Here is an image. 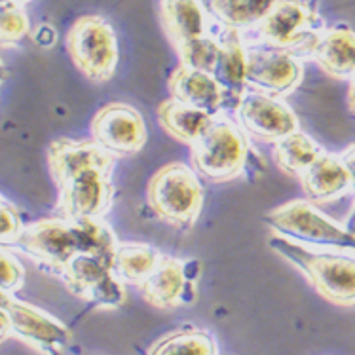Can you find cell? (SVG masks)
<instances>
[{
    "label": "cell",
    "instance_id": "30",
    "mask_svg": "<svg viewBox=\"0 0 355 355\" xmlns=\"http://www.w3.org/2000/svg\"><path fill=\"white\" fill-rule=\"evenodd\" d=\"M33 40H35V44H38V46H42V48H50V46H53L55 40H58V33H55V29H53L51 25L42 23V25L33 33Z\"/></svg>",
    "mask_w": 355,
    "mask_h": 355
},
{
    "label": "cell",
    "instance_id": "15",
    "mask_svg": "<svg viewBox=\"0 0 355 355\" xmlns=\"http://www.w3.org/2000/svg\"><path fill=\"white\" fill-rule=\"evenodd\" d=\"M159 17L179 58L215 37L213 17L202 0H159Z\"/></svg>",
    "mask_w": 355,
    "mask_h": 355
},
{
    "label": "cell",
    "instance_id": "2",
    "mask_svg": "<svg viewBox=\"0 0 355 355\" xmlns=\"http://www.w3.org/2000/svg\"><path fill=\"white\" fill-rule=\"evenodd\" d=\"M253 156L245 131L228 116H215L209 130L190 146L194 171L211 182L238 179L251 167Z\"/></svg>",
    "mask_w": 355,
    "mask_h": 355
},
{
    "label": "cell",
    "instance_id": "19",
    "mask_svg": "<svg viewBox=\"0 0 355 355\" xmlns=\"http://www.w3.org/2000/svg\"><path fill=\"white\" fill-rule=\"evenodd\" d=\"M308 202L329 203L354 192L352 177L340 156L323 153L298 177Z\"/></svg>",
    "mask_w": 355,
    "mask_h": 355
},
{
    "label": "cell",
    "instance_id": "29",
    "mask_svg": "<svg viewBox=\"0 0 355 355\" xmlns=\"http://www.w3.org/2000/svg\"><path fill=\"white\" fill-rule=\"evenodd\" d=\"M25 223L21 213L10 202L0 203V245H15V241L21 236Z\"/></svg>",
    "mask_w": 355,
    "mask_h": 355
},
{
    "label": "cell",
    "instance_id": "25",
    "mask_svg": "<svg viewBox=\"0 0 355 355\" xmlns=\"http://www.w3.org/2000/svg\"><path fill=\"white\" fill-rule=\"evenodd\" d=\"M71 223L78 236L80 253L97 257L112 266L120 241H118L116 232L105 223V218H80Z\"/></svg>",
    "mask_w": 355,
    "mask_h": 355
},
{
    "label": "cell",
    "instance_id": "13",
    "mask_svg": "<svg viewBox=\"0 0 355 355\" xmlns=\"http://www.w3.org/2000/svg\"><path fill=\"white\" fill-rule=\"evenodd\" d=\"M202 264L162 254L158 266L139 289L146 302L154 308L169 310L196 300L198 279Z\"/></svg>",
    "mask_w": 355,
    "mask_h": 355
},
{
    "label": "cell",
    "instance_id": "34",
    "mask_svg": "<svg viewBox=\"0 0 355 355\" xmlns=\"http://www.w3.org/2000/svg\"><path fill=\"white\" fill-rule=\"evenodd\" d=\"M6 78H8V67L6 63L0 59V86H2V82H4Z\"/></svg>",
    "mask_w": 355,
    "mask_h": 355
},
{
    "label": "cell",
    "instance_id": "32",
    "mask_svg": "<svg viewBox=\"0 0 355 355\" xmlns=\"http://www.w3.org/2000/svg\"><path fill=\"white\" fill-rule=\"evenodd\" d=\"M12 334V329H10V318L4 308H0V342H4Z\"/></svg>",
    "mask_w": 355,
    "mask_h": 355
},
{
    "label": "cell",
    "instance_id": "1",
    "mask_svg": "<svg viewBox=\"0 0 355 355\" xmlns=\"http://www.w3.org/2000/svg\"><path fill=\"white\" fill-rule=\"evenodd\" d=\"M268 245L310 282L319 297L336 306H355V254L315 251L276 234Z\"/></svg>",
    "mask_w": 355,
    "mask_h": 355
},
{
    "label": "cell",
    "instance_id": "9",
    "mask_svg": "<svg viewBox=\"0 0 355 355\" xmlns=\"http://www.w3.org/2000/svg\"><path fill=\"white\" fill-rule=\"evenodd\" d=\"M92 135L114 158H128L146 145V123L143 114L128 103L114 101L95 112Z\"/></svg>",
    "mask_w": 355,
    "mask_h": 355
},
{
    "label": "cell",
    "instance_id": "20",
    "mask_svg": "<svg viewBox=\"0 0 355 355\" xmlns=\"http://www.w3.org/2000/svg\"><path fill=\"white\" fill-rule=\"evenodd\" d=\"M167 86L173 99L189 105L192 109L203 110L213 116H218V112L225 109L223 89L215 76L209 73L179 65L167 80Z\"/></svg>",
    "mask_w": 355,
    "mask_h": 355
},
{
    "label": "cell",
    "instance_id": "18",
    "mask_svg": "<svg viewBox=\"0 0 355 355\" xmlns=\"http://www.w3.org/2000/svg\"><path fill=\"white\" fill-rule=\"evenodd\" d=\"M321 71L336 80L355 78V31L344 23L327 27L310 51Z\"/></svg>",
    "mask_w": 355,
    "mask_h": 355
},
{
    "label": "cell",
    "instance_id": "14",
    "mask_svg": "<svg viewBox=\"0 0 355 355\" xmlns=\"http://www.w3.org/2000/svg\"><path fill=\"white\" fill-rule=\"evenodd\" d=\"M238 123L247 135L262 143H279L300 131V122L287 103L272 95L249 89L239 103Z\"/></svg>",
    "mask_w": 355,
    "mask_h": 355
},
{
    "label": "cell",
    "instance_id": "5",
    "mask_svg": "<svg viewBox=\"0 0 355 355\" xmlns=\"http://www.w3.org/2000/svg\"><path fill=\"white\" fill-rule=\"evenodd\" d=\"M327 29L325 19L310 0H279L266 19L251 31L254 40L247 46H268L310 58L313 44Z\"/></svg>",
    "mask_w": 355,
    "mask_h": 355
},
{
    "label": "cell",
    "instance_id": "7",
    "mask_svg": "<svg viewBox=\"0 0 355 355\" xmlns=\"http://www.w3.org/2000/svg\"><path fill=\"white\" fill-rule=\"evenodd\" d=\"M302 58L268 46H247V86L253 92L283 99L302 84Z\"/></svg>",
    "mask_w": 355,
    "mask_h": 355
},
{
    "label": "cell",
    "instance_id": "21",
    "mask_svg": "<svg viewBox=\"0 0 355 355\" xmlns=\"http://www.w3.org/2000/svg\"><path fill=\"white\" fill-rule=\"evenodd\" d=\"M277 2L279 0H205V8L223 29L245 37L266 19Z\"/></svg>",
    "mask_w": 355,
    "mask_h": 355
},
{
    "label": "cell",
    "instance_id": "27",
    "mask_svg": "<svg viewBox=\"0 0 355 355\" xmlns=\"http://www.w3.org/2000/svg\"><path fill=\"white\" fill-rule=\"evenodd\" d=\"M31 33L25 8L12 2H0V46H15Z\"/></svg>",
    "mask_w": 355,
    "mask_h": 355
},
{
    "label": "cell",
    "instance_id": "11",
    "mask_svg": "<svg viewBox=\"0 0 355 355\" xmlns=\"http://www.w3.org/2000/svg\"><path fill=\"white\" fill-rule=\"evenodd\" d=\"M61 277L73 295L101 310H116L128 297L125 285L112 272V266L92 254H76Z\"/></svg>",
    "mask_w": 355,
    "mask_h": 355
},
{
    "label": "cell",
    "instance_id": "38",
    "mask_svg": "<svg viewBox=\"0 0 355 355\" xmlns=\"http://www.w3.org/2000/svg\"><path fill=\"white\" fill-rule=\"evenodd\" d=\"M2 202H4V198H2V196H0V203H2Z\"/></svg>",
    "mask_w": 355,
    "mask_h": 355
},
{
    "label": "cell",
    "instance_id": "6",
    "mask_svg": "<svg viewBox=\"0 0 355 355\" xmlns=\"http://www.w3.org/2000/svg\"><path fill=\"white\" fill-rule=\"evenodd\" d=\"M67 51L80 73L95 84L116 73L120 48L114 27L101 15H82L67 33Z\"/></svg>",
    "mask_w": 355,
    "mask_h": 355
},
{
    "label": "cell",
    "instance_id": "4",
    "mask_svg": "<svg viewBox=\"0 0 355 355\" xmlns=\"http://www.w3.org/2000/svg\"><path fill=\"white\" fill-rule=\"evenodd\" d=\"M266 225L279 238L321 251L355 254V234L338 225L308 200H291L266 215Z\"/></svg>",
    "mask_w": 355,
    "mask_h": 355
},
{
    "label": "cell",
    "instance_id": "36",
    "mask_svg": "<svg viewBox=\"0 0 355 355\" xmlns=\"http://www.w3.org/2000/svg\"><path fill=\"white\" fill-rule=\"evenodd\" d=\"M14 297V295H8V293H4V291H0V308H4V306L8 304V300Z\"/></svg>",
    "mask_w": 355,
    "mask_h": 355
},
{
    "label": "cell",
    "instance_id": "8",
    "mask_svg": "<svg viewBox=\"0 0 355 355\" xmlns=\"http://www.w3.org/2000/svg\"><path fill=\"white\" fill-rule=\"evenodd\" d=\"M15 247L59 276L67 264L80 254L78 236L73 223L67 218H40L37 223L25 225Z\"/></svg>",
    "mask_w": 355,
    "mask_h": 355
},
{
    "label": "cell",
    "instance_id": "31",
    "mask_svg": "<svg viewBox=\"0 0 355 355\" xmlns=\"http://www.w3.org/2000/svg\"><path fill=\"white\" fill-rule=\"evenodd\" d=\"M342 162H344V166L348 169L349 177H352V184H354L355 190V143L354 145H349L344 153L340 154Z\"/></svg>",
    "mask_w": 355,
    "mask_h": 355
},
{
    "label": "cell",
    "instance_id": "23",
    "mask_svg": "<svg viewBox=\"0 0 355 355\" xmlns=\"http://www.w3.org/2000/svg\"><path fill=\"white\" fill-rule=\"evenodd\" d=\"M162 253L146 243H120L112 262V272L123 285L141 287L153 276Z\"/></svg>",
    "mask_w": 355,
    "mask_h": 355
},
{
    "label": "cell",
    "instance_id": "22",
    "mask_svg": "<svg viewBox=\"0 0 355 355\" xmlns=\"http://www.w3.org/2000/svg\"><path fill=\"white\" fill-rule=\"evenodd\" d=\"M215 116L203 110L192 109L184 103L169 97L158 107V122L167 135L184 145H194L205 131L209 130Z\"/></svg>",
    "mask_w": 355,
    "mask_h": 355
},
{
    "label": "cell",
    "instance_id": "28",
    "mask_svg": "<svg viewBox=\"0 0 355 355\" xmlns=\"http://www.w3.org/2000/svg\"><path fill=\"white\" fill-rule=\"evenodd\" d=\"M25 282V270L17 257L0 249V291L8 295H14L23 287Z\"/></svg>",
    "mask_w": 355,
    "mask_h": 355
},
{
    "label": "cell",
    "instance_id": "33",
    "mask_svg": "<svg viewBox=\"0 0 355 355\" xmlns=\"http://www.w3.org/2000/svg\"><path fill=\"white\" fill-rule=\"evenodd\" d=\"M348 107L349 110L355 114V78L349 82V87H348Z\"/></svg>",
    "mask_w": 355,
    "mask_h": 355
},
{
    "label": "cell",
    "instance_id": "26",
    "mask_svg": "<svg viewBox=\"0 0 355 355\" xmlns=\"http://www.w3.org/2000/svg\"><path fill=\"white\" fill-rule=\"evenodd\" d=\"M148 355H218V348L211 333L198 327H184L159 338Z\"/></svg>",
    "mask_w": 355,
    "mask_h": 355
},
{
    "label": "cell",
    "instance_id": "37",
    "mask_svg": "<svg viewBox=\"0 0 355 355\" xmlns=\"http://www.w3.org/2000/svg\"><path fill=\"white\" fill-rule=\"evenodd\" d=\"M0 2H12V4H19V6H25L27 2H31V0H0Z\"/></svg>",
    "mask_w": 355,
    "mask_h": 355
},
{
    "label": "cell",
    "instance_id": "17",
    "mask_svg": "<svg viewBox=\"0 0 355 355\" xmlns=\"http://www.w3.org/2000/svg\"><path fill=\"white\" fill-rule=\"evenodd\" d=\"M48 162H50V173L58 189L87 169H95V167L114 169L116 166V158L110 156L95 141H74V139H55L48 148Z\"/></svg>",
    "mask_w": 355,
    "mask_h": 355
},
{
    "label": "cell",
    "instance_id": "3",
    "mask_svg": "<svg viewBox=\"0 0 355 355\" xmlns=\"http://www.w3.org/2000/svg\"><path fill=\"white\" fill-rule=\"evenodd\" d=\"M146 202L159 220L184 230L196 225L202 215L205 192L194 167L171 162L150 177Z\"/></svg>",
    "mask_w": 355,
    "mask_h": 355
},
{
    "label": "cell",
    "instance_id": "24",
    "mask_svg": "<svg viewBox=\"0 0 355 355\" xmlns=\"http://www.w3.org/2000/svg\"><path fill=\"white\" fill-rule=\"evenodd\" d=\"M323 153V146L304 131H297L274 145L277 167L291 177H300Z\"/></svg>",
    "mask_w": 355,
    "mask_h": 355
},
{
    "label": "cell",
    "instance_id": "35",
    "mask_svg": "<svg viewBox=\"0 0 355 355\" xmlns=\"http://www.w3.org/2000/svg\"><path fill=\"white\" fill-rule=\"evenodd\" d=\"M348 223H352V225L346 226V228H348L349 232L355 234V203H354V209H352V213H349V220H348Z\"/></svg>",
    "mask_w": 355,
    "mask_h": 355
},
{
    "label": "cell",
    "instance_id": "12",
    "mask_svg": "<svg viewBox=\"0 0 355 355\" xmlns=\"http://www.w3.org/2000/svg\"><path fill=\"white\" fill-rule=\"evenodd\" d=\"M12 334L42 355H63L73 344L71 329L37 306L10 298L4 306Z\"/></svg>",
    "mask_w": 355,
    "mask_h": 355
},
{
    "label": "cell",
    "instance_id": "10",
    "mask_svg": "<svg viewBox=\"0 0 355 355\" xmlns=\"http://www.w3.org/2000/svg\"><path fill=\"white\" fill-rule=\"evenodd\" d=\"M112 171L105 167L87 169L59 187V213L67 220L105 218L114 203L116 189Z\"/></svg>",
    "mask_w": 355,
    "mask_h": 355
},
{
    "label": "cell",
    "instance_id": "16",
    "mask_svg": "<svg viewBox=\"0 0 355 355\" xmlns=\"http://www.w3.org/2000/svg\"><path fill=\"white\" fill-rule=\"evenodd\" d=\"M220 42L213 76L223 89L225 109L238 110L239 103L249 92L247 86V44L241 33L223 29L217 35Z\"/></svg>",
    "mask_w": 355,
    "mask_h": 355
}]
</instances>
